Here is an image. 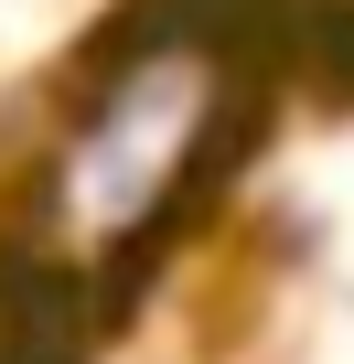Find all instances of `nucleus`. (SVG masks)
Returning <instances> with one entry per match:
<instances>
[{"label":"nucleus","instance_id":"f257e3e1","mask_svg":"<svg viewBox=\"0 0 354 364\" xmlns=\"http://www.w3.org/2000/svg\"><path fill=\"white\" fill-rule=\"evenodd\" d=\"M269 54V0H129L33 171L22 236L86 300H108V279H140L258 139Z\"/></svg>","mask_w":354,"mask_h":364}]
</instances>
